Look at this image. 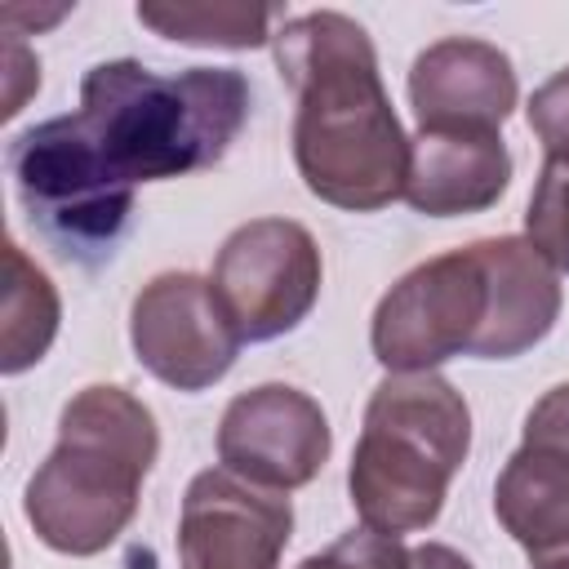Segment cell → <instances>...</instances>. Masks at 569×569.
I'll use <instances>...</instances> for the list:
<instances>
[{
	"instance_id": "6da1fadb",
	"label": "cell",
	"mask_w": 569,
	"mask_h": 569,
	"mask_svg": "<svg viewBox=\"0 0 569 569\" xmlns=\"http://www.w3.org/2000/svg\"><path fill=\"white\" fill-rule=\"evenodd\" d=\"M271 49L298 98L293 160L307 191L351 213L405 196L409 138L382 89L369 31L338 9H316L289 18Z\"/></svg>"
},
{
	"instance_id": "7a4b0ae2",
	"label": "cell",
	"mask_w": 569,
	"mask_h": 569,
	"mask_svg": "<svg viewBox=\"0 0 569 569\" xmlns=\"http://www.w3.org/2000/svg\"><path fill=\"white\" fill-rule=\"evenodd\" d=\"M249 102L253 89L236 67L160 76L133 58H116L84 71L71 120L102 169L138 187L218 164L244 129Z\"/></svg>"
},
{
	"instance_id": "3957f363",
	"label": "cell",
	"mask_w": 569,
	"mask_h": 569,
	"mask_svg": "<svg viewBox=\"0 0 569 569\" xmlns=\"http://www.w3.org/2000/svg\"><path fill=\"white\" fill-rule=\"evenodd\" d=\"M160 431L124 387L93 382L62 405L58 445L27 480V525L62 556L107 551L138 511Z\"/></svg>"
},
{
	"instance_id": "277c9868",
	"label": "cell",
	"mask_w": 569,
	"mask_h": 569,
	"mask_svg": "<svg viewBox=\"0 0 569 569\" xmlns=\"http://www.w3.org/2000/svg\"><path fill=\"white\" fill-rule=\"evenodd\" d=\"M471 449V409L440 373H387L347 467L351 507L365 529L400 538L427 529Z\"/></svg>"
},
{
	"instance_id": "5b68a950",
	"label": "cell",
	"mask_w": 569,
	"mask_h": 569,
	"mask_svg": "<svg viewBox=\"0 0 569 569\" xmlns=\"http://www.w3.org/2000/svg\"><path fill=\"white\" fill-rule=\"evenodd\" d=\"M9 173L31 227L76 262L111 258L133 213V187L116 182L71 116L22 129L9 142Z\"/></svg>"
},
{
	"instance_id": "8992f818",
	"label": "cell",
	"mask_w": 569,
	"mask_h": 569,
	"mask_svg": "<svg viewBox=\"0 0 569 569\" xmlns=\"http://www.w3.org/2000/svg\"><path fill=\"white\" fill-rule=\"evenodd\" d=\"M489 267L480 240L418 262L373 311V356L387 373H431L453 356H476L489 325Z\"/></svg>"
},
{
	"instance_id": "52a82bcc",
	"label": "cell",
	"mask_w": 569,
	"mask_h": 569,
	"mask_svg": "<svg viewBox=\"0 0 569 569\" xmlns=\"http://www.w3.org/2000/svg\"><path fill=\"white\" fill-rule=\"evenodd\" d=\"M325 262L316 236L293 218H253L236 227L213 258V293L240 342H271L298 329L320 298Z\"/></svg>"
},
{
	"instance_id": "ba28073f",
	"label": "cell",
	"mask_w": 569,
	"mask_h": 569,
	"mask_svg": "<svg viewBox=\"0 0 569 569\" xmlns=\"http://www.w3.org/2000/svg\"><path fill=\"white\" fill-rule=\"evenodd\" d=\"M129 342L138 365L173 391L213 387L240 351V333L227 320L213 284L191 271H160L138 289Z\"/></svg>"
},
{
	"instance_id": "9c48e42d",
	"label": "cell",
	"mask_w": 569,
	"mask_h": 569,
	"mask_svg": "<svg viewBox=\"0 0 569 569\" xmlns=\"http://www.w3.org/2000/svg\"><path fill=\"white\" fill-rule=\"evenodd\" d=\"M329 445L333 436L325 409L289 382H262L253 391H240L218 422L222 467L276 493L311 485L329 458Z\"/></svg>"
},
{
	"instance_id": "30bf717a",
	"label": "cell",
	"mask_w": 569,
	"mask_h": 569,
	"mask_svg": "<svg viewBox=\"0 0 569 569\" xmlns=\"http://www.w3.org/2000/svg\"><path fill=\"white\" fill-rule=\"evenodd\" d=\"M293 507L284 493L209 467L187 485L178 516V569H280Z\"/></svg>"
},
{
	"instance_id": "8fae6325",
	"label": "cell",
	"mask_w": 569,
	"mask_h": 569,
	"mask_svg": "<svg viewBox=\"0 0 569 569\" xmlns=\"http://www.w3.org/2000/svg\"><path fill=\"white\" fill-rule=\"evenodd\" d=\"M493 516L529 556L569 547V382L529 409L520 449L498 471Z\"/></svg>"
},
{
	"instance_id": "7c38bea8",
	"label": "cell",
	"mask_w": 569,
	"mask_h": 569,
	"mask_svg": "<svg viewBox=\"0 0 569 569\" xmlns=\"http://www.w3.org/2000/svg\"><path fill=\"white\" fill-rule=\"evenodd\" d=\"M409 102L422 129H489L498 133L516 107L511 58L471 36L436 40L413 58Z\"/></svg>"
},
{
	"instance_id": "4fadbf2b",
	"label": "cell",
	"mask_w": 569,
	"mask_h": 569,
	"mask_svg": "<svg viewBox=\"0 0 569 569\" xmlns=\"http://www.w3.org/2000/svg\"><path fill=\"white\" fill-rule=\"evenodd\" d=\"M511 182V151L489 129H418L409 138L405 200L427 218H458L498 204Z\"/></svg>"
},
{
	"instance_id": "5bb4252c",
	"label": "cell",
	"mask_w": 569,
	"mask_h": 569,
	"mask_svg": "<svg viewBox=\"0 0 569 569\" xmlns=\"http://www.w3.org/2000/svg\"><path fill=\"white\" fill-rule=\"evenodd\" d=\"M489 267V325L476 347L480 360H511L538 347L560 316V276L525 236L480 240Z\"/></svg>"
},
{
	"instance_id": "9a60e30c",
	"label": "cell",
	"mask_w": 569,
	"mask_h": 569,
	"mask_svg": "<svg viewBox=\"0 0 569 569\" xmlns=\"http://www.w3.org/2000/svg\"><path fill=\"white\" fill-rule=\"evenodd\" d=\"M58 293L49 284V276L13 244L4 240V311H0V369L4 373H22L31 369L53 333H58Z\"/></svg>"
},
{
	"instance_id": "2e32d148",
	"label": "cell",
	"mask_w": 569,
	"mask_h": 569,
	"mask_svg": "<svg viewBox=\"0 0 569 569\" xmlns=\"http://www.w3.org/2000/svg\"><path fill=\"white\" fill-rule=\"evenodd\" d=\"M280 18L276 4H187V0H147L138 4V22L178 44H209V49H258L276 40L271 22Z\"/></svg>"
},
{
	"instance_id": "e0dca14e",
	"label": "cell",
	"mask_w": 569,
	"mask_h": 569,
	"mask_svg": "<svg viewBox=\"0 0 569 569\" xmlns=\"http://www.w3.org/2000/svg\"><path fill=\"white\" fill-rule=\"evenodd\" d=\"M525 240L569 276V156H547L529 196Z\"/></svg>"
},
{
	"instance_id": "ac0fdd59",
	"label": "cell",
	"mask_w": 569,
	"mask_h": 569,
	"mask_svg": "<svg viewBox=\"0 0 569 569\" xmlns=\"http://www.w3.org/2000/svg\"><path fill=\"white\" fill-rule=\"evenodd\" d=\"M298 569H409V551L400 538L373 533V529H351L325 551L307 556Z\"/></svg>"
},
{
	"instance_id": "d6986e66",
	"label": "cell",
	"mask_w": 569,
	"mask_h": 569,
	"mask_svg": "<svg viewBox=\"0 0 569 569\" xmlns=\"http://www.w3.org/2000/svg\"><path fill=\"white\" fill-rule=\"evenodd\" d=\"M529 129L542 138L547 156H569V67L533 89V98H529Z\"/></svg>"
},
{
	"instance_id": "ffe728a7",
	"label": "cell",
	"mask_w": 569,
	"mask_h": 569,
	"mask_svg": "<svg viewBox=\"0 0 569 569\" xmlns=\"http://www.w3.org/2000/svg\"><path fill=\"white\" fill-rule=\"evenodd\" d=\"M4 67H9V93H4L0 116L9 120V116H18V80H27L31 89H40V62H36L18 40H9V49H4Z\"/></svg>"
},
{
	"instance_id": "44dd1931",
	"label": "cell",
	"mask_w": 569,
	"mask_h": 569,
	"mask_svg": "<svg viewBox=\"0 0 569 569\" xmlns=\"http://www.w3.org/2000/svg\"><path fill=\"white\" fill-rule=\"evenodd\" d=\"M409 569H471V560L445 542H422L409 551Z\"/></svg>"
},
{
	"instance_id": "7402d4cb",
	"label": "cell",
	"mask_w": 569,
	"mask_h": 569,
	"mask_svg": "<svg viewBox=\"0 0 569 569\" xmlns=\"http://www.w3.org/2000/svg\"><path fill=\"white\" fill-rule=\"evenodd\" d=\"M533 569H569V547H556L547 556H533Z\"/></svg>"
}]
</instances>
